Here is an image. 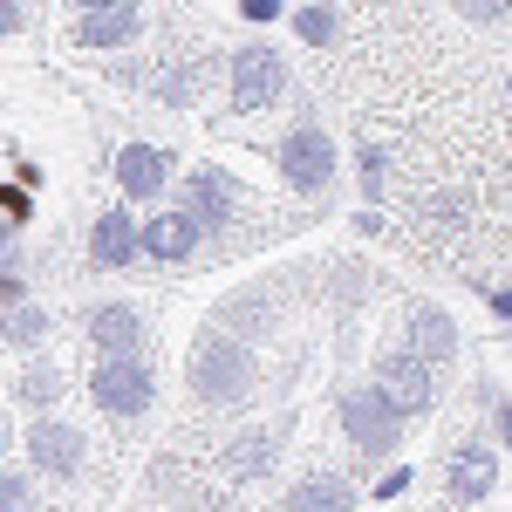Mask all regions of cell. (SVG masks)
<instances>
[{
	"label": "cell",
	"instance_id": "f546056e",
	"mask_svg": "<svg viewBox=\"0 0 512 512\" xmlns=\"http://www.w3.org/2000/svg\"><path fill=\"white\" fill-rule=\"evenodd\" d=\"M35 28V7H14V0H0V41H21Z\"/></svg>",
	"mask_w": 512,
	"mask_h": 512
},
{
	"label": "cell",
	"instance_id": "d6986e66",
	"mask_svg": "<svg viewBox=\"0 0 512 512\" xmlns=\"http://www.w3.org/2000/svg\"><path fill=\"white\" fill-rule=\"evenodd\" d=\"M212 76H219L212 55H178L171 69L151 76V89H158V103H171V110H198V103L212 96Z\"/></svg>",
	"mask_w": 512,
	"mask_h": 512
},
{
	"label": "cell",
	"instance_id": "5b68a950",
	"mask_svg": "<svg viewBox=\"0 0 512 512\" xmlns=\"http://www.w3.org/2000/svg\"><path fill=\"white\" fill-rule=\"evenodd\" d=\"M280 294H287V280H280V274L239 280V287H226V294L212 301V321H205V328H219V335H233V342L253 349V342H267V335L280 328V315H287Z\"/></svg>",
	"mask_w": 512,
	"mask_h": 512
},
{
	"label": "cell",
	"instance_id": "836d02e7",
	"mask_svg": "<svg viewBox=\"0 0 512 512\" xmlns=\"http://www.w3.org/2000/svg\"><path fill=\"white\" fill-rule=\"evenodd\" d=\"M0 267H14V274H21V253H14V233H0Z\"/></svg>",
	"mask_w": 512,
	"mask_h": 512
},
{
	"label": "cell",
	"instance_id": "44dd1931",
	"mask_svg": "<svg viewBox=\"0 0 512 512\" xmlns=\"http://www.w3.org/2000/svg\"><path fill=\"white\" fill-rule=\"evenodd\" d=\"M55 396H62V369H55L48 355H28V362L14 369V403L35 410V417H55Z\"/></svg>",
	"mask_w": 512,
	"mask_h": 512
},
{
	"label": "cell",
	"instance_id": "d4e9b609",
	"mask_svg": "<svg viewBox=\"0 0 512 512\" xmlns=\"http://www.w3.org/2000/svg\"><path fill=\"white\" fill-rule=\"evenodd\" d=\"M0 512H41V492H35L28 465H0Z\"/></svg>",
	"mask_w": 512,
	"mask_h": 512
},
{
	"label": "cell",
	"instance_id": "277c9868",
	"mask_svg": "<svg viewBox=\"0 0 512 512\" xmlns=\"http://www.w3.org/2000/svg\"><path fill=\"white\" fill-rule=\"evenodd\" d=\"M171 212H185L198 226V239H226L246 212V185L219 164H192V171L171 178Z\"/></svg>",
	"mask_w": 512,
	"mask_h": 512
},
{
	"label": "cell",
	"instance_id": "6da1fadb",
	"mask_svg": "<svg viewBox=\"0 0 512 512\" xmlns=\"http://www.w3.org/2000/svg\"><path fill=\"white\" fill-rule=\"evenodd\" d=\"M185 390H192V403H205V410L246 403V396L260 390V349H246V342L219 335V328H198L192 349H185Z\"/></svg>",
	"mask_w": 512,
	"mask_h": 512
},
{
	"label": "cell",
	"instance_id": "484cf974",
	"mask_svg": "<svg viewBox=\"0 0 512 512\" xmlns=\"http://www.w3.org/2000/svg\"><path fill=\"white\" fill-rule=\"evenodd\" d=\"M28 226H35V198L0 178V233H28Z\"/></svg>",
	"mask_w": 512,
	"mask_h": 512
},
{
	"label": "cell",
	"instance_id": "603a6c76",
	"mask_svg": "<svg viewBox=\"0 0 512 512\" xmlns=\"http://www.w3.org/2000/svg\"><path fill=\"white\" fill-rule=\"evenodd\" d=\"M355 192H362L369 212L390 198V151H383V144H362V151H355Z\"/></svg>",
	"mask_w": 512,
	"mask_h": 512
},
{
	"label": "cell",
	"instance_id": "e0dca14e",
	"mask_svg": "<svg viewBox=\"0 0 512 512\" xmlns=\"http://www.w3.org/2000/svg\"><path fill=\"white\" fill-rule=\"evenodd\" d=\"M280 444H287V424H246V431L226 444V478H239V485L267 478L280 465Z\"/></svg>",
	"mask_w": 512,
	"mask_h": 512
},
{
	"label": "cell",
	"instance_id": "d6a6232c",
	"mask_svg": "<svg viewBox=\"0 0 512 512\" xmlns=\"http://www.w3.org/2000/svg\"><path fill=\"white\" fill-rule=\"evenodd\" d=\"M485 308H492V321H506L512 315V294H506V287H485Z\"/></svg>",
	"mask_w": 512,
	"mask_h": 512
},
{
	"label": "cell",
	"instance_id": "1f68e13d",
	"mask_svg": "<svg viewBox=\"0 0 512 512\" xmlns=\"http://www.w3.org/2000/svg\"><path fill=\"white\" fill-rule=\"evenodd\" d=\"M7 185H21L28 198H41V164H35V158H14V171H7Z\"/></svg>",
	"mask_w": 512,
	"mask_h": 512
},
{
	"label": "cell",
	"instance_id": "9c48e42d",
	"mask_svg": "<svg viewBox=\"0 0 512 512\" xmlns=\"http://www.w3.org/2000/svg\"><path fill=\"white\" fill-rule=\"evenodd\" d=\"M151 35V14L144 7H130V0H89L69 14V48H96V55H123V48H144Z\"/></svg>",
	"mask_w": 512,
	"mask_h": 512
},
{
	"label": "cell",
	"instance_id": "8992f818",
	"mask_svg": "<svg viewBox=\"0 0 512 512\" xmlns=\"http://www.w3.org/2000/svg\"><path fill=\"white\" fill-rule=\"evenodd\" d=\"M219 69H226V103L246 110V117H253V110H274L280 96H287V82H294L280 41H239Z\"/></svg>",
	"mask_w": 512,
	"mask_h": 512
},
{
	"label": "cell",
	"instance_id": "3957f363",
	"mask_svg": "<svg viewBox=\"0 0 512 512\" xmlns=\"http://www.w3.org/2000/svg\"><path fill=\"white\" fill-rule=\"evenodd\" d=\"M274 171L294 198H328L335 178H342V151H335V137L315 117H294L274 137Z\"/></svg>",
	"mask_w": 512,
	"mask_h": 512
},
{
	"label": "cell",
	"instance_id": "f1b7e54d",
	"mask_svg": "<svg viewBox=\"0 0 512 512\" xmlns=\"http://www.w3.org/2000/svg\"><path fill=\"white\" fill-rule=\"evenodd\" d=\"M233 14L246 21V28H274V21H287V7H280V0H239Z\"/></svg>",
	"mask_w": 512,
	"mask_h": 512
},
{
	"label": "cell",
	"instance_id": "ffe728a7",
	"mask_svg": "<svg viewBox=\"0 0 512 512\" xmlns=\"http://www.w3.org/2000/svg\"><path fill=\"white\" fill-rule=\"evenodd\" d=\"M349 7H335V0H301V7H287V35L308 41V48H335V41H349Z\"/></svg>",
	"mask_w": 512,
	"mask_h": 512
},
{
	"label": "cell",
	"instance_id": "52a82bcc",
	"mask_svg": "<svg viewBox=\"0 0 512 512\" xmlns=\"http://www.w3.org/2000/svg\"><path fill=\"white\" fill-rule=\"evenodd\" d=\"M89 403H96L103 417H117V424H137V417L158 403V369H151V355H103V362L89 369Z\"/></svg>",
	"mask_w": 512,
	"mask_h": 512
},
{
	"label": "cell",
	"instance_id": "9a60e30c",
	"mask_svg": "<svg viewBox=\"0 0 512 512\" xmlns=\"http://www.w3.org/2000/svg\"><path fill=\"white\" fill-rule=\"evenodd\" d=\"M396 342L417 355L424 369H437V376H444V369L458 362V321L444 315L437 301H410V315H403V335H396Z\"/></svg>",
	"mask_w": 512,
	"mask_h": 512
},
{
	"label": "cell",
	"instance_id": "ac0fdd59",
	"mask_svg": "<svg viewBox=\"0 0 512 512\" xmlns=\"http://www.w3.org/2000/svg\"><path fill=\"white\" fill-rule=\"evenodd\" d=\"M355 506H362V492L349 472H301L280 499V512H355Z\"/></svg>",
	"mask_w": 512,
	"mask_h": 512
},
{
	"label": "cell",
	"instance_id": "4dcf8cb0",
	"mask_svg": "<svg viewBox=\"0 0 512 512\" xmlns=\"http://www.w3.org/2000/svg\"><path fill=\"white\" fill-rule=\"evenodd\" d=\"M21 301H35V294H28V280L14 274V267H0V315H7V308H21Z\"/></svg>",
	"mask_w": 512,
	"mask_h": 512
},
{
	"label": "cell",
	"instance_id": "30bf717a",
	"mask_svg": "<svg viewBox=\"0 0 512 512\" xmlns=\"http://www.w3.org/2000/svg\"><path fill=\"white\" fill-rule=\"evenodd\" d=\"M369 369H376L369 383H376V390H383V396L396 403V417H403V424L431 417V403H437V369H424V362L403 349V342H383Z\"/></svg>",
	"mask_w": 512,
	"mask_h": 512
},
{
	"label": "cell",
	"instance_id": "4fadbf2b",
	"mask_svg": "<svg viewBox=\"0 0 512 512\" xmlns=\"http://www.w3.org/2000/svg\"><path fill=\"white\" fill-rule=\"evenodd\" d=\"M110 171H117V198H123V212H130V205H164V198H171L178 158H171L164 144H144V137H137V144L117 151Z\"/></svg>",
	"mask_w": 512,
	"mask_h": 512
},
{
	"label": "cell",
	"instance_id": "ba28073f",
	"mask_svg": "<svg viewBox=\"0 0 512 512\" xmlns=\"http://www.w3.org/2000/svg\"><path fill=\"white\" fill-rule=\"evenodd\" d=\"M21 451H28V472L48 478V485H76L89 472V431L69 417H35L21 431Z\"/></svg>",
	"mask_w": 512,
	"mask_h": 512
},
{
	"label": "cell",
	"instance_id": "8fae6325",
	"mask_svg": "<svg viewBox=\"0 0 512 512\" xmlns=\"http://www.w3.org/2000/svg\"><path fill=\"white\" fill-rule=\"evenodd\" d=\"M499 478H506V458H499V444H485V437H458V444L444 451V499H451V506H485V499H499Z\"/></svg>",
	"mask_w": 512,
	"mask_h": 512
},
{
	"label": "cell",
	"instance_id": "5bb4252c",
	"mask_svg": "<svg viewBox=\"0 0 512 512\" xmlns=\"http://www.w3.org/2000/svg\"><path fill=\"white\" fill-rule=\"evenodd\" d=\"M82 253H89V267L96 274H130V267H144V246H137V212H96L89 219V239H82Z\"/></svg>",
	"mask_w": 512,
	"mask_h": 512
},
{
	"label": "cell",
	"instance_id": "7402d4cb",
	"mask_svg": "<svg viewBox=\"0 0 512 512\" xmlns=\"http://www.w3.org/2000/svg\"><path fill=\"white\" fill-rule=\"evenodd\" d=\"M48 328H55V315H48L41 301H21V308H7V315H0V349L41 355V342H48Z\"/></svg>",
	"mask_w": 512,
	"mask_h": 512
},
{
	"label": "cell",
	"instance_id": "7c38bea8",
	"mask_svg": "<svg viewBox=\"0 0 512 512\" xmlns=\"http://www.w3.org/2000/svg\"><path fill=\"white\" fill-rule=\"evenodd\" d=\"M82 342L103 355H151V315L144 301H89L82 308Z\"/></svg>",
	"mask_w": 512,
	"mask_h": 512
},
{
	"label": "cell",
	"instance_id": "4316f807",
	"mask_svg": "<svg viewBox=\"0 0 512 512\" xmlns=\"http://www.w3.org/2000/svg\"><path fill=\"white\" fill-rule=\"evenodd\" d=\"M431 226H444V233H458V226H472V198L465 192H444V198H431V212H424Z\"/></svg>",
	"mask_w": 512,
	"mask_h": 512
},
{
	"label": "cell",
	"instance_id": "e575fe53",
	"mask_svg": "<svg viewBox=\"0 0 512 512\" xmlns=\"http://www.w3.org/2000/svg\"><path fill=\"white\" fill-rule=\"evenodd\" d=\"M7 451H14V424L0 417V465H7Z\"/></svg>",
	"mask_w": 512,
	"mask_h": 512
},
{
	"label": "cell",
	"instance_id": "7a4b0ae2",
	"mask_svg": "<svg viewBox=\"0 0 512 512\" xmlns=\"http://www.w3.org/2000/svg\"><path fill=\"white\" fill-rule=\"evenodd\" d=\"M335 424H342V437H349V451H355V472L390 465L396 451H403V431H410L376 383H349V390L335 396Z\"/></svg>",
	"mask_w": 512,
	"mask_h": 512
},
{
	"label": "cell",
	"instance_id": "cb8c5ba5",
	"mask_svg": "<svg viewBox=\"0 0 512 512\" xmlns=\"http://www.w3.org/2000/svg\"><path fill=\"white\" fill-rule=\"evenodd\" d=\"M369 287H376V280H369V260H335V267H328V301H335L342 315L369 301Z\"/></svg>",
	"mask_w": 512,
	"mask_h": 512
},
{
	"label": "cell",
	"instance_id": "2e32d148",
	"mask_svg": "<svg viewBox=\"0 0 512 512\" xmlns=\"http://www.w3.org/2000/svg\"><path fill=\"white\" fill-rule=\"evenodd\" d=\"M137 246H144V260H158V267H185V260H198V226L185 219V212H151V219H137Z\"/></svg>",
	"mask_w": 512,
	"mask_h": 512
},
{
	"label": "cell",
	"instance_id": "83f0119b",
	"mask_svg": "<svg viewBox=\"0 0 512 512\" xmlns=\"http://www.w3.org/2000/svg\"><path fill=\"white\" fill-rule=\"evenodd\" d=\"M410 478H417L410 465H390L383 478H369V492H376V512L390 506V499H403V492H410Z\"/></svg>",
	"mask_w": 512,
	"mask_h": 512
}]
</instances>
